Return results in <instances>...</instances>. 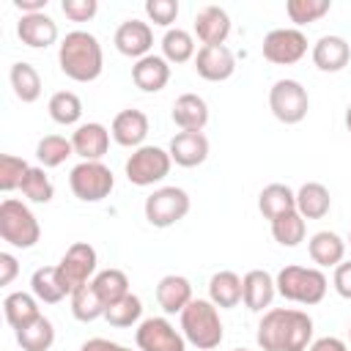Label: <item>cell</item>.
<instances>
[{
  "instance_id": "obj_11",
  "label": "cell",
  "mask_w": 351,
  "mask_h": 351,
  "mask_svg": "<svg viewBox=\"0 0 351 351\" xmlns=\"http://www.w3.org/2000/svg\"><path fill=\"white\" fill-rule=\"evenodd\" d=\"M137 351H186V337L167 318L151 315L143 318L134 329Z\"/></svg>"
},
{
  "instance_id": "obj_53",
  "label": "cell",
  "mask_w": 351,
  "mask_h": 351,
  "mask_svg": "<svg viewBox=\"0 0 351 351\" xmlns=\"http://www.w3.org/2000/svg\"><path fill=\"white\" fill-rule=\"evenodd\" d=\"M348 244H351V230H348Z\"/></svg>"
},
{
  "instance_id": "obj_33",
  "label": "cell",
  "mask_w": 351,
  "mask_h": 351,
  "mask_svg": "<svg viewBox=\"0 0 351 351\" xmlns=\"http://www.w3.org/2000/svg\"><path fill=\"white\" fill-rule=\"evenodd\" d=\"M69 302H71V315L77 318V321H82V324H90V321H96V318H104V302H101V296L96 293V288H93V282H85V285H80L71 296H69Z\"/></svg>"
},
{
  "instance_id": "obj_44",
  "label": "cell",
  "mask_w": 351,
  "mask_h": 351,
  "mask_svg": "<svg viewBox=\"0 0 351 351\" xmlns=\"http://www.w3.org/2000/svg\"><path fill=\"white\" fill-rule=\"evenodd\" d=\"M60 11H63L71 22H88V19L96 16L99 3H96V0H63V3H60Z\"/></svg>"
},
{
  "instance_id": "obj_34",
  "label": "cell",
  "mask_w": 351,
  "mask_h": 351,
  "mask_svg": "<svg viewBox=\"0 0 351 351\" xmlns=\"http://www.w3.org/2000/svg\"><path fill=\"white\" fill-rule=\"evenodd\" d=\"M16 343L22 351H49L55 343V326L47 315H38L33 324L16 329Z\"/></svg>"
},
{
  "instance_id": "obj_14",
  "label": "cell",
  "mask_w": 351,
  "mask_h": 351,
  "mask_svg": "<svg viewBox=\"0 0 351 351\" xmlns=\"http://www.w3.org/2000/svg\"><path fill=\"white\" fill-rule=\"evenodd\" d=\"M277 296V282L266 269H250L241 277V302L252 313H266Z\"/></svg>"
},
{
  "instance_id": "obj_10",
  "label": "cell",
  "mask_w": 351,
  "mask_h": 351,
  "mask_svg": "<svg viewBox=\"0 0 351 351\" xmlns=\"http://www.w3.org/2000/svg\"><path fill=\"white\" fill-rule=\"evenodd\" d=\"M55 266H58V277H60L66 293L71 296L80 285H85V282H90L96 277L99 255L88 241H74L66 250V255L60 258V263H55Z\"/></svg>"
},
{
  "instance_id": "obj_36",
  "label": "cell",
  "mask_w": 351,
  "mask_h": 351,
  "mask_svg": "<svg viewBox=\"0 0 351 351\" xmlns=\"http://www.w3.org/2000/svg\"><path fill=\"white\" fill-rule=\"evenodd\" d=\"M47 110H49V118L60 126H74L80 123L82 118V101L74 90H58L49 96L47 101Z\"/></svg>"
},
{
  "instance_id": "obj_37",
  "label": "cell",
  "mask_w": 351,
  "mask_h": 351,
  "mask_svg": "<svg viewBox=\"0 0 351 351\" xmlns=\"http://www.w3.org/2000/svg\"><path fill=\"white\" fill-rule=\"evenodd\" d=\"M271 236L282 247H299L307 236V219L299 211H288V214L271 219Z\"/></svg>"
},
{
  "instance_id": "obj_35",
  "label": "cell",
  "mask_w": 351,
  "mask_h": 351,
  "mask_svg": "<svg viewBox=\"0 0 351 351\" xmlns=\"http://www.w3.org/2000/svg\"><path fill=\"white\" fill-rule=\"evenodd\" d=\"M90 282H93L96 293L101 296L104 307H110V304H115L118 299H123L126 293H132V291H129V277H126V271H121V269H101V271H96V277H93Z\"/></svg>"
},
{
  "instance_id": "obj_7",
  "label": "cell",
  "mask_w": 351,
  "mask_h": 351,
  "mask_svg": "<svg viewBox=\"0 0 351 351\" xmlns=\"http://www.w3.org/2000/svg\"><path fill=\"white\" fill-rule=\"evenodd\" d=\"M269 110L280 123H288V126L302 123L307 118V110H310L307 88L299 80H291V77L277 80L269 88Z\"/></svg>"
},
{
  "instance_id": "obj_18",
  "label": "cell",
  "mask_w": 351,
  "mask_h": 351,
  "mask_svg": "<svg viewBox=\"0 0 351 351\" xmlns=\"http://www.w3.org/2000/svg\"><path fill=\"white\" fill-rule=\"evenodd\" d=\"M110 134H112V140L118 145L134 151V148L145 145V137H148V115L143 110H134V107L121 110L112 118V123H110Z\"/></svg>"
},
{
  "instance_id": "obj_15",
  "label": "cell",
  "mask_w": 351,
  "mask_h": 351,
  "mask_svg": "<svg viewBox=\"0 0 351 351\" xmlns=\"http://www.w3.org/2000/svg\"><path fill=\"white\" fill-rule=\"evenodd\" d=\"M195 71H197V77H203L208 82L230 80L233 71H236V55L225 44L200 47L197 55H195Z\"/></svg>"
},
{
  "instance_id": "obj_32",
  "label": "cell",
  "mask_w": 351,
  "mask_h": 351,
  "mask_svg": "<svg viewBox=\"0 0 351 351\" xmlns=\"http://www.w3.org/2000/svg\"><path fill=\"white\" fill-rule=\"evenodd\" d=\"M159 44H162V58L167 63H186V60H195V55H197L195 52V38L184 27L165 30V36H162Z\"/></svg>"
},
{
  "instance_id": "obj_12",
  "label": "cell",
  "mask_w": 351,
  "mask_h": 351,
  "mask_svg": "<svg viewBox=\"0 0 351 351\" xmlns=\"http://www.w3.org/2000/svg\"><path fill=\"white\" fill-rule=\"evenodd\" d=\"M263 58L274 66H293L307 55V36L299 27H274L263 36Z\"/></svg>"
},
{
  "instance_id": "obj_20",
  "label": "cell",
  "mask_w": 351,
  "mask_h": 351,
  "mask_svg": "<svg viewBox=\"0 0 351 351\" xmlns=\"http://www.w3.org/2000/svg\"><path fill=\"white\" fill-rule=\"evenodd\" d=\"M195 36L203 41V47L225 44L230 36V16L219 5H203L195 14Z\"/></svg>"
},
{
  "instance_id": "obj_38",
  "label": "cell",
  "mask_w": 351,
  "mask_h": 351,
  "mask_svg": "<svg viewBox=\"0 0 351 351\" xmlns=\"http://www.w3.org/2000/svg\"><path fill=\"white\" fill-rule=\"evenodd\" d=\"M143 318V302L140 296L134 293H126L123 299H118L115 304H110L104 310V321L115 329H129V326H137Z\"/></svg>"
},
{
  "instance_id": "obj_2",
  "label": "cell",
  "mask_w": 351,
  "mask_h": 351,
  "mask_svg": "<svg viewBox=\"0 0 351 351\" xmlns=\"http://www.w3.org/2000/svg\"><path fill=\"white\" fill-rule=\"evenodd\" d=\"M58 66L74 82H93L104 69V52L93 33L71 30L58 47Z\"/></svg>"
},
{
  "instance_id": "obj_26",
  "label": "cell",
  "mask_w": 351,
  "mask_h": 351,
  "mask_svg": "<svg viewBox=\"0 0 351 351\" xmlns=\"http://www.w3.org/2000/svg\"><path fill=\"white\" fill-rule=\"evenodd\" d=\"M332 208V195L324 184L318 181H307L296 189V211L304 219H324Z\"/></svg>"
},
{
  "instance_id": "obj_27",
  "label": "cell",
  "mask_w": 351,
  "mask_h": 351,
  "mask_svg": "<svg viewBox=\"0 0 351 351\" xmlns=\"http://www.w3.org/2000/svg\"><path fill=\"white\" fill-rule=\"evenodd\" d=\"M258 211L269 222L288 211H296V192L288 184H266L258 195Z\"/></svg>"
},
{
  "instance_id": "obj_19",
  "label": "cell",
  "mask_w": 351,
  "mask_h": 351,
  "mask_svg": "<svg viewBox=\"0 0 351 351\" xmlns=\"http://www.w3.org/2000/svg\"><path fill=\"white\" fill-rule=\"evenodd\" d=\"M167 154L178 167H197L208 159V137L203 132H176Z\"/></svg>"
},
{
  "instance_id": "obj_17",
  "label": "cell",
  "mask_w": 351,
  "mask_h": 351,
  "mask_svg": "<svg viewBox=\"0 0 351 351\" xmlns=\"http://www.w3.org/2000/svg\"><path fill=\"white\" fill-rule=\"evenodd\" d=\"M16 36L30 49H47L58 41V22L49 14H22L16 22Z\"/></svg>"
},
{
  "instance_id": "obj_31",
  "label": "cell",
  "mask_w": 351,
  "mask_h": 351,
  "mask_svg": "<svg viewBox=\"0 0 351 351\" xmlns=\"http://www.w3.org/2000/svg\"><path fill=\"white\" fill-rule=\"evenodd\" d=\"M30 293L38 302H44V304L63 302L69 293H66V288H63V282L58 277V266H41V269H36L30 274Z\"/></svg>"
},
{
  "instance_id": "obj_50",
  "label": "cell",
  "mask_w": 351,
  "mask_h": 351,
  "mask_svg": "<svg viewBox=\"0 0 351 351\" xmlns=\"http://www.w3.org/2000/svg\"><path fill=\"white\" fill-rule=\"evenodd\" d=\"M346 129L351 132V104H348V110H346Z\"/></svg>"
},
{
  "instance_id": "obj_16",
  "label": "cell",
  "mask_w": 351,
  "mask_h": 351,
  "mask_svg": "<svg viewBox=\"0 0 351 351\" xmlns=\"http://www.w3.org/2000/svg\"><path fill=\"white\" fill-rule=\"evenodd\" d=\"M110 129L99 121H88V123H80L71 134V145H74V154L82 159V162H101V156L107 154L110 148Z\"/></svg>"
},
{
  "instance_id": "obj_52",
  "label": "cell",
  "mask_w": 351,
  "mask_h": 351,
  "mask_svg": "<svg viewBox=\"0 0 351 351\" xmlns=\"http://www.w3.org/2000/svg\"><path fill=\"white\" fill-rule=\"evenodd\" d=\"M348 340H351V324H348Z\"/></svg>"
},
{
  "instance_id": "obj_48",
  "label": "cell",
  "mask_w": 351,
  "mask_h": 351,
  "mask_svg": "<svg viewBox=\"0 0 351 351\" xmlns=\"http://www.w3.org/2000/svg\"><path fill=\"white\" fill-rule=\"evenodd\" d=\"M307 351H348V346H346L340 337H329V335H326V337L313 340Z\"/></svg>"
},
{
  "instance_id": "obj_21",
  "label": "cell",
  "mask_w": 351,
  "mask_h": 351,
  "mask_svg": "<svg viewBox=\"0 0 351 351\" xmlns=\"http://www.w3.org/2000/svg\"><path fill=\"white\" fill-rule=\"evenodd\" d=\"M313 63L318 71H326V74H335V71H343L351 60V44L343 38V36H321L315 44H313Z\"/></svg>"
},
{
  "instance_id": "obj_5",
  "label": "cell",
  "mask_w": 351,
  "mask_h": 351,
  "mask_svg": "<svg viewBox=\"0 0 351 351\" xmlns=\"http://www.w3.org/2000/svg\"><path fill=\"white\" fill-rule=\"evenodd\" d=\"M0 239L16 250H30L41 239V225L27 203L16 197H5L0 203Z\"/></svg>"
},
{
  "instance_id": "obj_23",
  "label": "cell",
  "mask_w": 351,
  "mask_h": 351,
  "mask_svg": "<svg viewBox=\"0 0 351 351\" xmlns=\"http://www.w3.org/2000/svg\"><path fill=\"white\" fill-rule=\"evenodd\" d=\"M170 118L181 132H203V126L208 123V104L197 93H181L173 101Z\"/></svg>"
},
{
  "instance_id": "obj_9",
  "label": "cell",
  "mask_w": 351,
  "mask_h": 351,
  "mask_svg": "<svg viewBox=\"0 0 351 351\" xmlns=\"http://www.w3.org/2000/svg\"><path fill=\"white\" fill-rule=\"evenodd\" d=\"M69 186H71L77 200L99 203V200H104L112 192L115 176H112V170L104 162H80L69 173Z\"/></svg>"
},
{
  "instance_id": "obj_47",
  "label": "cell",
  "mask_w": 351,
  "mask_h": 351,
  "mask_svg": "<svg viewBox=\"0 0 351 351\" xmlns=\"http://www.w3.org/2000/svg\"><path fill=\"white\" fill-rule=\"evenodd\" d=\"M80 351H132V348H126L115 340H107V337H90L80 346Z\"/></svg>"
},
{
  "instance_id": "obj_29",
  "label": "cell",
  "mask_w": 351,
  "mask_h": 351,
  "mask_svg": "<svg viewBox=\"0 0 351 351\" xmlns=\"http://www.w3.org/2000/svg\"><path fill=\"white\" fill-rule=\"evenodd\" d=\"M8 82L14 88V96L22 101V104H33L38 101L41 96V74L36 71L33 63L27 60H16L8 71Z\"/></svg>"
},
{
  "instance_id": "obj_46",
  "label": "cell",
  "mask_w": 351,
  "mask_h": 351,
  "mask_svg": "<svg viewBox=\"0 0 351 351\" xmlns=\"http://www.w3.org/2000/svg\"><path fill=\"white\" fill-rule=\"evenodd\" d=\"M19 274V261L11 252H0V285H11Z\"/></svg>"
},
{
  "instance_id": "obj_28",
  "label": "cell",
  "mask_w": 351,
  "mask_h": 351,
  "mask_svg": "<svg viewBox=\"0 0 351 351\" xmlns=\"http://www.w3.org/2000/svg\"><path fill=\"white\" fill-rule=\"evenodd\" d=\"M208 299L219 307V310H233L241 302V277L230 269H222L217 274H211L208 280Z\"/></svg>"
},
{
  "instance_id": "obj_41",
  "label": "cell",
  "mask_w": 351,
  "mask_h": 351,
  "mask_svg": "<svg viewBox=\"0 0 351 351\" xmlns=\"http://www.w3.org/2000/svg\"><path fill=\"white\" fill-rule=\"evenodd\" d=\"M329 8H332L329 0H288L285 3V14L296 27L318 22L324 14H329Z\"/></svg>"
},
{
  "instance_id": "obj_25",
  "label": "cell",
  "mask_w": 351,
  "mask_h": 351,
  "mask_svg": "<svg viewBox=\"0 0 351 351\" xmlns=\"http://www.w3.org/2000/svg\"><path fill=\"white\" fill-rule=\"evenodd\" d=\"M307 252H310V261L318 269H329V266L335 269L346 258V241L335 230H318V233L310 236Z\"/></svg>"
},
{
  "instance_id": "obj_24",
  "label": "cell",
  "mask_w": 351,
  "mask_h": 351,
  "mask_svg": "<svg viewBox=\"0 0 351 351\" xmlns=\"http://www.w3.org/2000/svg\"><path fill=\"white\" fill-rule=\"evenodd\" d=\"M192 282L181 274H165L159 282H156V302L159 307L167 313V315H181L184 307L192 302Z\"/></svg>"
},
{
  "instance_id": "obj_6",
  "label": "cell",
  "mask_w": 351,
  "mask_h": 351,
  "mask_svg": "<svg viewBox=\"0 0 351 351\" xmlns=\"http://www.w3.org/2000/svg\"><path fill=\"white\" fill-rule=\"evenodd\" d=\"M170 167H173V159H170L167 148L140 145L129 154V159L123 165V173L129 178V184H134V186H154V184L167 178Z\"/></svg>"
},
{
  "instance_id": "obj_1",
  "label": "cell",
  "mask_w": 351,
  "mask_h": 351,
  "mask_svg": "<svg viewBox=\"0 0 351 351\" xmlns=\"http://www.w3.org/2000/svg\"><path fill=\"white\" fill-rule=\"evenodd\" d=\"M255 343L263 351H307L313 343V318L296 307H271L258 321Z\"/></svg>"
},
{
  "instance_id": "obj_49",
  "label": "cell",
  "mask_w": 351,
  "mask_h": 351,
  "mask_svg": "<svg viewBox=\"0 0 351 351\" xmlns=\"http://www.w3.org/2000/svg\"><path fill=\"white\" fill-rule=\"evenodd\" d=\"M14 8H19L22 14H41L47 8V0H14Z\"/></svg>"
},
{
  "instance_id": "obj_13",
  "label": "cell",
  "mask_w": 351,
  "mask_h": 351,
  "mask_svg": "<svg viewBox=\"0 0 351 351\" xmlns=\"http://www.w3.org/2000/svg\"><path fill=\"white\" fill-rule=\"evenodd\" d=\"M112 44H115V49H118L121 55L140 60V58L151 55L154 30H151V25L143 22V19H126V22L118 25V30H115V36H112Z\"/></svg>"
},
{
  "instance_id": "obj_45",
  "label": "cell",
  "mask_w": 351,
  "mask_h": 351,
  "mask_svg": "<svg viewBox=\"0 0 351 351\" xmlns=\"http://www.w3.org/2000/svg\"><path fill=\"white\" fill-rule=\"evenodd\" d=\"M332 285H335L337 296L351 299V261H343V263H337V266H335Z\"/></svg>"
},
{
  "instance_id": "obj_42",
  "label": "cell",
  "mask_w": 351,
  "mask_h": 351,
  "mask_svg": "<svg viewBox=\"0 0 351 351\" xmlns=\"http://www.w3.org/2000/svg\"><path fill=\"white\" fill-rule=\"evenodd\" d=\"M30 165L22 156L14 154H0V189L3 192H14L22 186V178L27 176Z\"/></svg>"
},
{
  "instance_id": "obj_8",
  "label": "cell",
  "mask_w": 351,
  "mask_h": 351,
  "mask_svg": "<svg viewBox=\"0 0 351 351\" xmlns=\"http://www.w3.org/2000/svg\"><path fill=\"white\" fill-rule=\"evenodd\" d=\"M145 219L154 228H173L189 214V195L181 186H159L143 203Z\"/></svg>"
},
{
  "instance_id": "obj_3",
  "label": "cell",
  "mask_w": 351,
  "mask_h": 351,
  "mask_svg": "<svg viewBox=\"0 0 351 351\" xmlns=\"http://www.w3.org/2000/svg\"><path fill=\"white\" fill-rule=\"evenodd\" d=\"M181 335L200 351L217 348L225 337L219 307L211 299H192L181 313Z\"/></svg>"
},
{
  "instance_id": "obj_39",
  "label": "cell",
  "mask_w": 351,
  "mask_h": 351,
  "mask_svg": "<svg viewBox=\"0 0 351 351\" xmlns=\"http://www.w3.org/2000/svg\"><path fill=\"white\" fill-rule=\"evenodd\" d=\"M71 154H74L71 137H63V134H47V137H41L38 145H36V159H38L41 167H58V165H63Z\"/></svg>"
},
{
  "instance_id": "obj_4",
  "label": "cell",
  "mask_w": 351,
  "mask_h": 351,
  "mask_svg": "<svg viewBox=\"0 0 351 351\" xmlns=\"http://www.w3.org/2000/svg\"><path fill=\"white\" fill-rule=\"evenodd\" d=\"M274 282H277V293L282 299L304 304V307H313V304L324 302L326 288H329V280L318 266H299V263L282 266L277 271Z\"/></svg>"
},
{
  "instance_id": "obj_40",
  "label": "cell",
  "mask_w": 351,
  "mask_h": 351,
  "mask_svg": "<svg viewBox=\"0 0 351 351\" xmlns=\"http://www.w3.org/2000/svg\"><path fill=\"white\" fill-rule=\"evenodd\" d=\"M19 192H22L30 203H49V200L55 197V184H52V178L47 176V167H41V165L33 167V165H30L27 176L22 178Z\"/></svg>"
},
{
  "instance_id": "obj_30",
  "label": "cell",
  "mask_w": 351,
  "mask_h": 351,
  "mask_svg": "<svg viewBox=\"0 0 351 351\" xmlns=\"http://www.w3.org/2000/svg\"><path fill=\"white\" fill-rule=\"evenodd\" d=\"M3 315H5V321L11 324V329L16 332V329L33 324V321L41 315V310H38V299H36L33 293L14 291V293H8V296L3 299Z\"/></svg>"
},
{
  "instance_id": "obj_22",
  "label": "cell",
  "mask_w": 351,
  "mask_h": 351,
  "mask_svg": "<svg viewBox=\"0 0 351 351\" xmlns=\"http://www.w3.org/2000/svg\"><path fill=\"white\" fill-rule=\"evenodd\" d=\"M132 82L143 93H159L170 82V63L162 55H145L132 66Z\"/></svg>"
},
{
  "instance_id": "obj_51",
  "label": "cell",
  "mask_w": 351,
  "mask_h": 351,
  "mask_svg": "<svg viewBox=\"0 0 351 351\" xmlns=\"http://www.w3.org/2000/svg\"><path fill=\"white\" fill-rule=\"evenodd\" d=\"M233 351H250V348H233Z\"/></svg>"
},
{
  "instance_id": "obj_43",
  "label": "cell",
  "mask_w": 351,
  "mask_h": 351,
  "mask_svg": "<svg viewBox=\"0 0 351 351\" xmlns=\"http://www.w3.org/2000/svg\"><path fill=\"white\" fill-rule=\"evenodd\" d=\"M145 16L159 25V27H167L178 19V3L176 0H145Z\"/></svg>"
}]
</instances>
